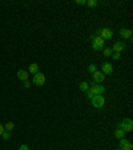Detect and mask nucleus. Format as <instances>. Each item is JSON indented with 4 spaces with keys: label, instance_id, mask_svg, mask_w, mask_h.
Segmentation results:
<instances>
[{
    "label": "nucleus",
    "instance_id": "obj_1",
    "mask_svg": "<svg viewBox=\"0 0 133 150\" xmlns=\"http://www.w3.org/2000/svg\"><path fill=\"white\" fill-rule=\"evenodd\" d=\"M91 42H92V48L95 51H100V50L104 48V43H105V40L101 39L100 36H97V35H91Z\"/></svg>",
    "mask_w": 133,
    "mask_h": 150
},
{
    "label": "nucleus",
    "instance_id": "obj_2",
    "mask_svg": "<svg viewBox=\"0 0 133 150\" xmlns=\"http://www.w3.org/2000/svg\"><path fill=\"white\" fill-rule=\"evenodd\" d=\"M96 35L100 36L101 39H104V40H108V39H112V36H113V31L108 27H102V28H97Z\"/></svg>",
    "mask_w": 133,
    "mask_h": 150
},
{
    "label": "nucleus",
    "instance_id": "obj_3",
    "mask_svg": "<svg viewBox=\"0 0 133 150\" xmlns=\"http://www.w3.org/2000/svg\"><path fill=\"white\" fill-rule=\"evenodd\" d=\"M118 129H123L125 133H130L133 130V121L130 118H125L124 121H121L117 125Z\"/></svg>",
    "mask_w": 133,
    "mask_h": 150
},
{
    "label": "nucleus",
    "instance_id": "obj_4",
    "mask_svg": "<svg viewBox=\"0 0 133 150\" xmlns=\"http://www.w3.org/2000/svg\"><path fill=\"white\" fill-rule=\"evenodd\" d=\"M91 102H92V106L96 107V109H102L104 107V105H105V98L102 97V95H95V97L91 99Z\"/></svg>",
    "mask_w": 133,
    "mask_h": 150
},
{
    "label": "nucleus",
    "instance_id": "obj_5",
    "mask_svg": "<svg viewBox=\"0 0 133 150\" xmlns=\"http://www.w3.org/2000/svg\"><path fill=\"white\" fill-rule=\"evenodd\" d=\"M91 90L93 91L95 95H102V94L105 93V87L102 86L101 83H95V82H91Z\"/></svg>",
    "mask_w": 133,
    "mask_h": 150
},
{
    "label": "nucleus",
    "instance_id": "obj_6",
    "mask_svg": "<svg viewBox=\"0 0 133 150\" xmlns=\"http://www.w3.org/2000/svg\"><path fill=\"white\" fill-rule=\"evenodd\" d=\"M127 48V44L124 43L123 40H117L115 42V44H113V47H112V52H117V54H121L123 51Z\"/></svg>",
    "mask_w": 133,
    "mask_h": 150
},
{
    "label": "nucleus",
    "instance_id": "obj_7",
    "mask_svg": "<svg viewBox=\"0 0 133 150\" xmlns=\"http://www.w3.org/2000/svg\"><path fill=\"white\" fill-rule=\"evenodd\" d=\"M33 83L36 86H43L45 83V75L43 72H37V74L33 75Z\"/></svg>",
    "mask_w": 133,
    "mask_h": 150
},
{
    "label": "nucleus",
    "instance_id": "obj_8",
    "mask_svg": "<svg viewBox=\"0 0 133 150\" xmlns=\"http://www.w3.org/2000/svg\"><path fill=\"white\" fill-rule=\"evenodd\" d=\"M104 79H105V75L101 71H96L92 74V82H95V83H101V82H104Z\"/></svg>",
    "mask_w": 133,
    "mask_h": 150
},
{
    "label": "nucleus",
    "instance_id": "obj_9",
    "mask_svg": "<svg viewBox=\"0 0 133 150\" xmlns=\"http://www.w3.org/2000/svg\"><path fill=\"white\" fill-rule=\"evenodd\" d=\"M101 70H102V74L104 75H111L112 72H113V66L109 62H104L101 64Z\"/></svg>",
    "mask_w": 133,
    "mask_h": 150
},
{
    "label": "nucleus",
    "instance_id": "obj_10",
    "mask_svg": "<svg viewBox=\"0 0 133 150\" xmlns=\"http://www.w3.org/2000/svg\"><path fill=\"white\" fill-rule=\"evenodd\" d=\"M118 147H120L121 150H132L133 149V145L130 144L128 139H125V138H123V139H120V144H118Z\"/></svg>",
    "mask_w": 133,
    "mask_h": 150
},
{
    "label": "nucleus",
    "instance_id": "obj_11",
    "mask_svg": "<svg viewBox=\"0 0 133 150\" xmlns=\"http://www.w3.org/2000/svg\"><path fill=\"white\" fill-rule=\"evenodd\" d=\"M121 38H124V39H130L132 38V30L129 28H120V31H118Z\"/></svg>",
    "mask_w": 133,
    "mask_h": 150
},
{
    "label": "nucleus",
    "instance_id": "obj_12",
    "mask_svg": "<svg viewBox=\"0 0 133 150\" xmlns=\"http://www.w3.org/2000/svg\"><path fill=\"white\" fill-rule=\"evenodd\" d=\"M28 78H29V74H28L25 70H19L17 71V79L19 81H28Z\"/></svg>",
    "mask_w": 133,
    "mask_h": 150
},
{
    "label": "nucleus",
    "instance_id": "obj_13",
    "mask_svg": "<svg viewBox=\"0 0 133 150\" xmlns=\"http://www.w3.org/2000/svg\"><path fill=\"white\" fill-rule=\"evenodd\" d=\"M115 137L118 138V139H123V138H125V131L123 130V129H116L115 130Z\"/></svg>",
    "mask_w": 133,
    "mask_h": 150
},
{
    "label": "nucleus",
    "instance_id": "obj_14",
    "mask_svg": "<svg viewBox=\"0 0 133 150\" xmlns=\"http://www.w3.org/2000/svg\"><path fill=\"white\" fill-rule=\"evenodd\" d=\"M29 72H31V74H37V72H39V64H37V63H31V64H29Z\"/></svg>",
    "mask_w": 133,
    "mask_h": 150
},
{
    "label": "nucleus",
    "instance_id": "obj_15",
    "mask_svg": "<svg viewBox=\"0 0 133 150\" xmlns=\"http://www.w3.org/2000/svg\"><path fill=\"white\" fill-rule=\"evenodd\" d=\"M79 88H80V91H84V93H85V91L89 88V83H88V82H81Z\"/></svg>",
    "mask_w": 133,
    "mask_h": 150
},
{
    "label": "nucleus",
    "instance_id": "obj_16",
    "mask_svg": "<svg viewBox=\"0 0 133 150\" xmlns=\"http://www.w3.org/2000/svg\"><path fill=\"white\" fill-rule=\"evenodd\" d=\"M13 127H15V123H13V122H7L6 126H4L6 131H9V133H11V131L13 130Z\"/></svg>",
    "mask_w": 133,
    "mask_h": 150
},
{
    "label": "nucleus",
    "instance_id": "obj_17",
    "mask_svg": "<svg viewBox=\"0 0 133 150\" xmlns=\"http://www.w3.org/2000/svg\"><path fill=\"white\" fill-rule=\"evenodd\" d=\"M88 71H89L91 74H93V72H96V71H97L96 64H89V66H88Z\"/></svg>",
    "mask_w": 133,
    "mask_h": 150
},
{
    "label": "nucleus",
    "instance_id": "obj_18",
    "mask_svg": "<svg viewBox=\"0 0 133 150\" xmlns=\"http://www.w3.org/2000/svg\"><path fill=\"white\" fill-rule=\"evenodd\" d=\"M1 137H3L4 141H8L9 138H11V133H9V131H4L3 134H1Z\"/></svg>",
    "mask_w": 133,
    "mask_h": 150
},
{
    "label": "nucleus",
    "instance_id": "obj_19",
    "mask_svg": "<svg viewBox=\"0 0 133 150\" xmlns=\"http://www.w3.org/2000/svg\"><path fill=\"white\" fill-rule=\"evenodd\" d=\"M87 4H88L89 7H96L97 4H99V1H97V0H88Z\"/></svg>",
    "mask_w": 133,
    "mask_h": 150
},
{
    "label": "nucleus",
    "instance_id": "obj_20",
    "mask_svg": "<svg viewBox=\"0 0 133 150\" xmlns=\"http://www.w3.org/2000/svg\"><path fill=\"white\" fill-rule=\"evenodd\" d=\"M111 55H112V48H109V47L104 48V56H111Z\"/></svg>",
    "mask_w": 133,
    "mask_h": 150
},
{
    "label": "nucleus",
    "instance_id": "obj_21",
    "mask_svg": "<svg viewBox=\"0 0 133 150\" xmlns=\"http://www.w3.org/2000/svg\"><path fill=\"white\" fill-rule=\"evenodd\" d=\"M85 93H87V98H89V99H92V98L95 97V94H93V91L91 90V88H88Z\"/></svg>",
    "mask_w": 133,
    "mask_h": 150
},
{
    "label": "nucleus",
    "instance_id": "obj_22",
    "mask_svg": "<svg viewBox=\"0 0 133 150\" xmlns=\"http://www.w3.org/2000/svg\"><path fill=\"white\" fill-rule=\"evenodd\" d=\"M120 56H121V54H117V52H112V58L115 60H118L120 59Z\"/></svg>",
    "mask_w": 133,
    "mask_h": 150
},
{
    "label": "nucleus",
    "instance_id": "obj_23",
    "mask_svg": "<svg viewBox=\"0 0 133 150\" xmlns=\"http://www.w3.org/2000/svg\"><path fill=\"white\" fill-rule=\"evenodd\" d=\"M76 4H79V6H85V4H87V0H77Z\"/></svg>",
    "mask_w": 133,
    "mask_h": 150
},
{
    "label": "nucleus",
    "instance_id": "obj_24",
    "mask_svg": "<svg viewBox=\"0 0 133 150\" xmlns=\"http://www.w3.org/2000/svg\"><path fill=\"white\" fill-rule=\"evenodd\" d=\"M4 131H6V129H4V126H3V125H1V123H0V135L3 134Z\"/></svg>",
    "mask_w": 133,
    "mask_h": 150
},
{
    "label": "nucleus",
    "instance_id": "obj_25",
    "mask_svg": "<svg viewBox=\"0 0 133 150\" xmlns=\"http://www.w3.org/2000/svg\"><path fill=\"white\" fill-rule=\"evenodd\" d=\"M19 150H28V146L27 145H22V146L19 147Z\"/></svg>",
    "mask_w": 133,
    "mask_h": 150
},
{
    "label": "nucleus",
    "instance_id": "obj_26",
    "mask_svg": "<svg viewBox=\"0 0 133 150\" xmlns=\"http://www.w3.org/2000/svg\"><path fill=\"white\" fill-rule=\"evenodd\" d=\"M29 86H31V83H29L28 81H25V82H24V87H25V88H29Z\"/></svg>",
    "mask_w": 133,
    "mask_h": 150
},
{
    "label": "nucleus",
    "instance_id": "obj_27",
    "mask_svg": "<svg viewBox=\"0 0 133 150\" xmlns=\"http://www.w3.org/2000/svg\"><path fill=\"white\" fill-rule=\"evenodd\" d=\"M116 150H121V149H120V147H117V149H116Z\"/></svg>",
    "mask_w": 133,
    "mask_h": 150
}]
</instances>
